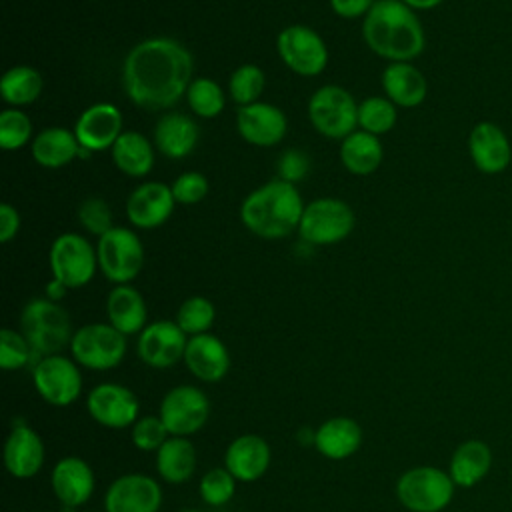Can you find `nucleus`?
<instances>
[{
  "label": "nucleus",
  "mask_w": 512,
  "mask_h": 512,
  "mask_svg": "<svg viewBox=\"0 0 512 512\" xmlns=\"http://www.w3.org/2000/svg\"><path fill=\"white\" fill-rule=\"evenodd\" d=\"M192 68V54L178 40L148 38L128 52L122 66V86L140 108H170L186 96Z\"/></svg>",
  "instance_id": "obj_1"
},
{
  "label": "nucleus",
  "mask_w": 512,
  "mask_h": 512,
  "mask_svg": "<svg viewBox=\"0 0 512 512\" xmlns=\"http://www.w3.org/2000/svg\"><path fill=\"white\" fill-rule=\"evenodd\" d=\"M368 48L390 62H412L426 46L424 28L402 0H376L362 22Z\"/></svg>",
  "instance_id": "obj_2"
},
{
  "label": "nucleus",
  "mask_w": 512,
  "mask_h": 512,
  "mask_svg": "<svg viewBox=\"0 0 512 512\" xmlns=\"http://www.w3.org/2000/svg\"><path fill=\"white\" fill-rule=\"evenodd\" d=\"M302 212L304 202L298 188L276 178L244 198L240 220L252 234L266 240H278L298 230Z\"/></svg>",
  "instance_id": "obj_3"
},
{
  "label": "nucleus",
  "mask_w": 512,
  "mask_h": 512,
  "mask_svg": "<svg viewBox=\"0 0 512 512\" xmlns=\"http://www.w3.org/2000/svg\"><path fill=\"white\" fill-rule=\"evenodd\" d=\"M20 332L40 358L60 354L72 342L68 312L50 298H32L20 314Z\"/></svg>",
  "instance_id": "obj_4"
},
{
  "label": "nucleus",
  "mask_w": 512,
  "mask_h": 512,
  "mask_svg": "<svg viewBox=\"0 0 512 512\" xmlns=\"http://www.w3.org/2000/svg\"><path fill=\"white\" fill-rule=\"evenodd\" d=\"M454 480L434 466L406 470L396 482V498L410 512H440L454 496Z\"/></svg>",
  "instance_id": "obj_5"
},
{
  "label": "nucleus",
  "mask_w": 512,
  "mask_h": 512,
  "mask_svg": "<svg viewBox=\"0 0 512 512\" xmlns=\"http://www.w3.org/2000/svg\"><path fill=\"white\" fill-rule=\"evenodd\" d=\"M68 348L78 366L104 372L116 368L124 360L126 336L112 324H84L74 332Z\"/></svg>",
  "instance_id": "obj_6"
},
{
  "label": "nucleus",
  "mask_w": 512,
  "mask_h": 512,
  "mask_svg": "<svg viewBox=\"0 0 512 512\" xmlns=\"http://www.w3.org/2000/svg\"><path fill=\"white\" fill-rule=\"evenodd\" d=\"M308 116L322 136L344 140L358 126V104L346 88L326 84L312 94Z\"/></svg>",
  "instance_id": "obj_7"
},
{
  "label": "nucleus",
  "mask_w": 512,
  "mask_h": 512,
  "mask_svg": "<svg viewBox=\"0 0 512 512\" xmlns=\"http://www.w3.org/2000/svg\"><path fill=\"white\" fill-rule=\"evenodd\" d=\"M98 268L114 284H128L144 266V246L136 232L114 226L98 238Z\"/></svg>",
  "instance_id": "obj_8"
},
{
  "label": "nucleus",
  "mask_w": 512,
  "mask_h": 512,
  "mask_svg": "<svg viewBox=\"0 0 512 512\" xmlns=\"http://www.w3.org/2000/svg\"><path fill=\"white\" fill-rule=\"evenodd\" d=\"M354 210L338 198H316L304 206L300 218V238L314 246L336 244L354 228Z\"/></svg>",
  "instance_id": "obj_9"
},
{
  "label": "nucleus",
  "mask_w": 512,
  "mask_h": 512,
  "mask_svg": "<svg viewBox=\"0 0 512 512\" xmlns=\"http://www.w3.org/2000/svg\"><path fill=\"white\" fill-rule=\"evenodd\" d=\"M48 262L54 280L66 288H80L94 278L98 254L84 236L66 232L52 242Z\"/></svg>",
  "instance_id": "obj_10"
},
{
  "label": "nucleus",
  "mask_w": 512,
  "mask_h": 512,
  "mask_svg": "<svg viewBox=\"0 0 512 512\" xmlns=\"http://www.w3.org/2000/svg\"><path fill=\"white\" fill-rule=\"evenodd\" d=\"M32 384L50 406H70L80 398L82 374L74 358L52 354L40 358L32 368Z\"/></svg>",
  "instance_id": "obj_11"
},
{
  "label": "nucleus",
  "mask_w": 512,
  "mask_h": 512,
  "mask_svg": "<svg viewBox=\"0 0 512 512\" xmlns=\"http://www.w3.org/2000/svg\"><path fill=\"white\" fill-rule=\"evenodd\" d=\"M158 416L162 418L170 436L188 438L200 432L208 422L210 402L200 388L192 384H180L164 394Z\"/></svg>",
  "instance_id": "obj_12"
},
{
  "label": "nucleus",
  "mask_w": 512,
  "mask_h": 512,
  "mask_svg": "<svg viewBox=\"0 0 512 512\" xmlns=\"http://www.w3.org/2000/svg\"><path fill=\"white\" fill-rule=\"evenodd\" d=\"M282 62L300 76H318L328 64V48L320 34L308 26L284 28L276 40Z\"/></svg>",
  "instance_id": "obj_13"
},
{
  "label": "nucleus",
  "mask_w": 512,
  "mask_h": 512,
  "mask_svg": "<svg viewBox=\"0 0 512 512\" xmlns=\"http://www.w3.org/2000/svg\"><path fill=\"white\" fill-rule=\"evenodd\" d=\"M188 338L176 320H156L138 334L136 354L146 366L166 370L184 360Z\"/></svg>",
  "instance_id": "obj_14"
},
{
  "label": "nucleus",
  "mask_w": 512,
  "mask_h": 512,
  "mask_svg": "<svg viewBox=\"0 0 512 512\" xmlns=\"http://www.w3.org/2000/svg\"><path fill=\"white\" fill-rule=\"evenodd\" d=\"M86 410L94 422L106 428H128L140 418L138 396L116 382H102L88 392Z\"/></svg>",
  "instance_id": "obj_15"
},
{
  "label": "nucleus",
  "mask_w": 512,
  "mask_h": 512,
  "mask_svg": "<svg viewBox=\"0 0 512 512\" xmlns=\"http://www.w3.org/2000/svg\"><path fill=\"white\" fill-rule=\"evenodd\" d=\"M160 506L158 480L140 472L118 476L104 494V512H158Z\"/></svg>",
  "instance_id": "obj_16"
},
{
  "label": "nucleus",
  "mask_w": 512,
  "mask_h": 512,
  "mask_svg": "<svg viewBox=\"0 0 512 512\" xmlns=\"http://www.w3.org/2000/svg\"><path fill=\"white\" fill-rule=\"evenodd\" d=\"M468 152L474 166L488 176L504 172L512 162V146L506 132L488 120L474 124L470 130Z\"/></svg>",
  "instance_id": "obj_17"
},
{
  "label": "nucleus",
  "mask_w": 512,
  "mask_h": 512,
  "mask_svg": "<svg viewBox=\"0 0 512 512\" xmlns=\"http://www.w3.org/2000/svg\"><path fill=\"white\" fill-rule=\"evenodd\" d=\"M236 128L246 142L268 148L286 136L288 120L278 106L268 102H254L238 108Z\"/></svg>",
  "instance_id": "obj_18"
},
{
  "label": "nucleus",
  "mask_w": 512,
  "mask_h": 512,
  "mask_svg": "<svg viewBox=\"0 0 512 512\" xmlns=\"http://www.w3.org/2000/svg\"><path fill=\"white\" fill-rule=\"evenodd\" d=\"M46 460V450L40 434L18 422L12 426L6 442H4V466L10 476L18 480H26L36 476Z\"/></svg>",
  "instance_id": "obj_19"
},
{
  "label": "nucleus",
  "mask_w": 512,
  "mask_h": 512,
  "mask_svg": "<svg viewBox=\"0 0 512 512\" xmlns=\"http://www.w3.org/2000/svg\"><path fill=\"white\" fill-rule=\"evenodd\" d=\"M74 134L80 146L90 152L112 148L122 134V112L108 102L92 104L78 116Z\"/></svg>",
  "instance_id": "obj_20"
},
{
  "label": "nucleus",
  "mask_w": 512,
  "mask_h": 512,
  "mask_svg": "<svg viewBox=\"0 0 512 512\" xmlns=\"http://www.w3.org/2000/svg\"><path fill=\"white\" fill-rule=\"evenodd\" d=\"M50 484L60 504L66 508H78L92 498L96 476L86 460L78 456H64L54 464Z\"/></svg>",
  "instance_id": "obj_21"
},
{
  "label": "nucleus",
  "mask_w": 512,
  "mask_h": 512,
  "mask_svg": "<svg viewBox=\"0 0 512 512\" xmlns=\"http://www.w3.org/2000/svg\"><path fill=\"white\" fill-rule=\"evenodd\" d=\"M172 188L164 182H144L132 190L126 200L128 220L136 228H156L164 224L174 210Z\"/></svg>",
  "instance_id": "obj_22"
},
{
  "label": "nucleus",
  "mask_w": 512,
  "mask_h": 512,
  "mask_svg": "<svg viewBox=\"0 0 512 512\" xmlns=\"http://www.w3.org/2000/svg\"><path fill=\"white\" fill-rule=\"evenodd\" d=\"M184 364L194 378H198L200 382L214 384L228 374L230 354L226 344L218 336L204 332L188 338Z\"/></svg>",
  "instance_id": "obj_23"
},
{
  "label": "nucleus",
  "mask_w": 512,
  "mask_h": 512,
  "mask_svg": "<svg viewBox=\"0 0 512 512\" xmlns=\"http://www.w3.org/2000/svg\"><path fill=\"white\" fill-rule=\"evenodd\" d=\"M272 460L268 442L258 434L234 438L224 452V466L238 482H254L266 474Z\"/></svg>",
  "instance_id": "obj_24"
},
{
  "label": "nucleus",
  "mask_w": 512,
  "mask_h": 512,
  "mask_svg": "<svg viewBox=\"0 0 512 512\" xmlns=\"http://www.w3.org/2000/svg\"><path fill=\"white\" fill-rule=\"evenodd\" d=\"M108 324L120 330L124 336L140 334L146 328V302L142 294L130 284H116L106 298Z\"/></svg>",
  "instance_id": "obj_25"
},
{
  "label": "nucleus",
  "mask_w": 512,
  "mask_h": 512,
  "mask_svg": "<svg viewBox=\"0 0 512 512\" xmlns=\"http://www.w3.org/2000/svg\"><path fill=\"white\" fill-rule=\"evenodd\" d=\"M386 98L400 108H416L428 94L424 74L412 62H390L382 74Z\"/></svg>",
  "instance_id": "obj_26"
},
{
  "label": "nucleus",
  "mask_w": 512,
  "mask_h": 512,
  "mask_svg": "<svg viewBox=\"0 0 512 512\" xmlns=\"http://www.w3.org/2000/svg\"><path fill=\"white\" fill-rule=\"evenodd\" d=\"M362 444V428L348 416H332L316 428L314 448L330 460L352 456Z\"/></svg>",
  "instance_id": "obj_27"
},
{
  "label": "nucleus",
  "mask_w": 512,
  "mask_h": 512,
  "mask_svg": "<svg viewBox=\"0 0 512 512\" xmlns=\"http://www.w3.org/2000/svg\"><path fill=\"white\" fill-rule=\"evenodd\" d=\"M198 136H200L198 124L190 116L180 112L164 114L154 128L156 148L164 156L174 160L188 156L196 148Z\"/></svg>",
  "instance_id": "obj_28"
},
{
  "label": "nucleus",
  "mask_w": 512,
  "mask_h": 512,
  "mask_svg": "<svg viewBox=\"0 0 512 512\" xmlns=\"http://www.w3.org/2000/svg\"><path fill=\"white\" fill-rule=\"evenodd\" d=\"M492 466V452L482 440L462 442L450 458V478L456 486L472 488L476 486Z\"/></svg>",
  "instance_id": "obj_29"
},
{
  "label": "nucleus",
  "mask_w": 512,
  "mask_h": 512,
  "mask_svg": "<svg viewBox=\"0 0 512 512\" xmlns=\"http://www.w3.org/2000/svg\"><path fill=\"white\" fill-rule=\"evenodd\" d=\"M156 470L168 484H184L196 470V448L188 438L170 436L156 450Z\"/></svg>",
  "instance_id": "obj_30"
},
{
  "label": "nucleus",
  "mask_w": 512,
  "mask_h": 512,
  "mask_svg": "<svg viewBox=\"0 0 512 512\" xmlns=\"http://www.w3.org/2000/svg\"><path fill=\"white\" fill-rule=\"evenodd\" d=\"M80 142L74 130L52 126L32 140V156L44 168H62L80 154Z\"/></svg>",
  "instance_id": "obj_31"
},
{
  "label": "nucleus",
  "mask_w": 512,
  "mask_h": 512,
  "mask_svg": "<svg viewBox=\"0 0 512 512\" xmlns=\"http://www.w3.org/2000/svg\"><path fill=\"white\" fill-rule=\"evenodd\" d=\"M384 158V148L378 136L354 130L350 136H346L340 144V160L344 168L356 176L372 174Z\"/></svg>",
  "instance_id": "obj_32"
},
{
  "label": "nucleus",
  "mask_w": 512,
  "mask_h": 512,
  "mask_svg": "<svg viewBox=\"0 0 512 512\" xmlns=\"http://www.w3.org/2000/svg\"><path fill=\"white\" fill-rule=\"evenodd\" d=\"M112 160L122 174L132 178L146 176L154 166L152 144L136 130H126L112 146Z\"/></svg>",
  "instance_id": "obj_33"
},
{
  "label": "nucleus",
  "mask_w": 512,
  "mask_h": 512,
  "mask_svg": "<svg viewBox=\"0 0 512 512\" xmlns=\"http://www.w3.org/2000/svg\"><path fill=\"white\" fill-rule=\"evenodd\" d=\"M44 80L32 66H12L0 80V94L10 108L32 104L42 92Z\"/></svg>",
  "instance_id": "obj_34"
},
{
  "label": "nucleus",
  "mask_w": 512,
  "mask_h": 512,
  "mask_svg": "<svg viewBox=\"0 0 512 512\" xmlns=\"http://www.w3.org/2000/svg\"><path fill=\"white\" fill-rule=\"evenodd\" d=\"M398 106L384 96H370L358 104V126L374 136L386 134L394 128Z\"/></svg>",
  "instance_id": "obj_35"
},
{
  "label": "nucleus",
  "mask_w": 512,
  "mask_h": 512,
  "mask_svg": "<svg viewBox=\"0 0 512 512\" xmlns=\"http://www.w3.org/2000/svg\"><path fill=\"white\" fill-rule=\"evenodd\" d=\"M186 100L192 112L200 118H214L224 110V92L210 78H196L186 90Z\"/></svg>",
  "instance_id": "obj_36"
},
{
  "label": "nucleus",
  "mask_w": 512,
  "mask_h": 512,
  "mask_svg": "<svg viewBox=\"0 0 512 512\" xmlns=\"http://www.w3.org/2000/svg\"><path fill=\"white\" fill-rule=\"evenodd\" d=\"M214 318V304L204 296L186 298L176 312V324L186 332V336H198L208 332L214 324Z\"/></svg>",
  "instance_id": "obj_37"
},
{
  "label": "nucleus",
  "mask_w": 512,
  "mask_h": 512,
  "mask_svg": "<svg viewBox=\"0 0 512 512\" xmlns=\"http://www.w3.org/2000/svg\"><path fill=\"white\" fill-rule=\"evenodd\" d=\"M228 88L238 106L254 104L264 90V72L256 64H242L232 72Z\"/></svg>",
  "instance_id": "obj_38"
},
{
  "label": "nucleus",
  "mask_w": 512,
  "mask_h": 512,
  "mask_svg": "<svg viewBox=\"0 0 512 512\" xmlns=\"http://www.w3.org/2000/svg\"><path fill=\"white\" fill-rule=\"evenodd\" d=\"M32 138V120L20 108H6L0 112V146L4 150H18Z\"/></svg>",
  "instance_id": "obj_39"
},
{
  "label": "nucleus",
  "mask_w": 512,
  "mask_h": 512,
  "mask_svg": "<svg viewBox=\"0 0 512 512\" xmlns=\"http://www.w3.org/2000/svg\"><path fill=\"white\" fill-rule=\"evenodd\" d=\"M236 482L238 480L226 470V466L212 468L202 476V480L198 484L200 498L208 506H222L232 500V496L236 492Z\"/></svg>",
  "instance_id": "obj_40"
},
{
  "label": "nucleus",
  "mask_w": 512,
  "mask_h": 512,
  "mask_svg": "<svg viewBox=\"0 0 512 512\" xmlns=\"http://www.w3.org/2000/svg\"><path fill=\"white\" fill-rule=\"evenodd\" d=\"M32 356H36V354L22 332H16L12 328L0 330V366H2V370H6V372L20 370L32 362Z\"/></svg>",
  "instance_id": "obj_41"
},
{
  "label": "nucleus",
  "mask_w": 512,
  "mask_h": 512,
  "mask_svg": "<svg viewBox=\"0 0 512 512\" xmlns=\"http://www.w3.org/2000/svg\"><path fill=\"white\" fill-rule=\"evenodd\" d=\"M130 438H132V444L138 450H142V452H156L170 438V432L164 426L160 416L146 414V416H140L132 424Z\"/></svg>",
  "instance_id": "obj_42"
},
{
  "label": "nucleus",
  "mask_w": 512,
  "mask_h": 512,
  "mask_svg": "<svg viewBox=\"0 0 512 512\" xmlns=\"http://www.w3.org/2000/svg\"><path fill=\"white\" fill-rule=\"evenodd\" d=\"M78 222L84 226L86 232L94 234V236H104L112 226V210L110 206L96 196L86 198L80 206H78Z\"/></svg>",
  "instance_id": "obj_43"
},
{
  "label": "nucleus",
  "mask_w": 512,
  "mask_h": 512,
  "mask_svg": "<svg viewBox=\"0 0 512 512\" xmlns=\"http://www.w3.org/2000/svg\"><path fill=\"white\" fill-rule=\"evenodd\" d=\"M170 188L178 204H198L208 194V180L200 172H184L172 182Z\"/></svg>",
  "instance_id": "obj_44"
},
{
  "label": "nucleus",
  "mask_w": 512,
  "mask_h": 512,
  "mask_svg": "<svg viewBox=\"0 0 512 512\" xmlns=\"http://www.w3.org/2000/svg\"><path fill=\"white\" fill-rule=\"evenodd\" d=\"M310 170V158L304 154V150L290 148L286 150L278 160V176L280 180H286L290 184L300 182Z\"/></svg>",
  "instance_id": "obj_45"
},
{
  "label": "nucleus",
  "mask_w": 512,
  "mask_h": 512,
  "mask_svg": "<svg viewBox=\"0 0 512 512\" xmlns=\"http://www.w3.org/2000/svg\"><path fill=\"white\" fill-rule=\"evenodd\" d=\"M20 230V214L18 210L4 202L0 204V240L2 242H10Z\"/></svg>",
  "instance_id": "obj_46"
},
{
  "label": "nucleus",
  "mask_w": 512,
  "mask_h": 512,
  "mask_svg": "<svg viewBox=\"0 0 512 512\" xmlns=\"http://www.w3.org/2000/svg\"><path fill=\"white\" fill-rule=\"evenodd\" d=\"M372 6L374 0H330V8L342 18L366 16Z\"/></svg>",
  "instance_id": "obj_47"
},
{
  "label": "nucleus",
  "mask_w": 512,
  "mask_h": 512,
  "mask_svg": "<svg viewBox=\"0 0 512 512\" xmlns=\"http://www.w3.org/2000/svg\"><path fill=\"white\" fill-rule=\"evenodd\" d=\"M66 286L62 284V282H58V280H50L48 284H46V298H50V300H54V302H58V300H62L64 298V294H66Z\"/></svg>",
  "instance_id": "obj_48"
},
{
  "label": "nucleus",
  "mask_w": 512,
  "mask_h": 512,
  "mask_svg": "<svg viewBox=\"0 0 512 512\" xmlns=\"http://www.w3.org/2000/svg\"><path fill=\"white\" fill-rule=\"evenodd\" d=\"M402 2L412 10H432L440 6L444 0H402Z\"/></svg>",
  "instance_id": "obj_49"
},
{
  "label": "nucleus",
  "mask_w": 512,
  "mask_h": 512,
  "mask_svg": "<svg viewBox=\"0 0 512 512\" xmlns=\"http://www.w3.org/2000/svg\"><path fill=\"white\" fill-rule=\"evenodd\" d=\"M298 442L300 444H306V446H314V440H316V430H312V428H300L298 430Z\"/></svg>",
  "instance_id": "obj_50"
},
{
  "label": "nucleus",
  "mask_w": 512,
  "mask_h": 512,
  "mask_svg": "<svg viewBox=\"0 0 512 512\" xmlns=\"http://www.w3.org/2000/svg\"><path fill=\"white\" fill-rule=\"evenodd\" d=\"M180 512H200V510H192V508H184V510H180Z\"/></svg>",
  "instance_id": "obj_51"
}]
</instances>
